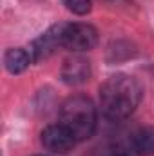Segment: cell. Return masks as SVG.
<instances>
[{
    "mask_svg": "<svg viewBox=\"0 0 154 156\" xmlns=\"http://www.w3.org/2000/svg\"><path fill=\"white\" fill-rule=\"evenodd\" d=\"M142 85L131 75L118 73L109 76L100 87V107L109 120L131 116L142 102Z\"/></svg>",
    "mask_w": 154,
    "mask_h": 156,
    "instance_id": "6da1fadb",
    "label": "cell"
},
{
    "mask_svg": "<svg viewBox=\"0 0 154 156\" xmlns=\"http://www.w3.org/2000/svg\"><path fill=\"white\" fill-rule=\"evenodd\" d=\"M60 123L76 138V142L91 138L96 129V107L93 100L83 94L69 96L60 107Z\"/></svg>",
    "mask_w": 154,
    "mask_h": 156,
    "instance_id": "7a4b0ae2",
    "label": "cell"
},
{
    "mask_svg": "<svg viewBox=\"0 0 154 156\" xmlns=\"http://www.w3.org/2000/svg\"><path fill=\"white\" fill-rule=\"evenodd\" d=\"M98 44V31L91 24H65L64 47L75 53L91 51Z\"/></svg>",
    "mask_w": 154,
    "mask_h": 156,
    "instance_id": "3957f363",
    "label": "cell"
},
{
    "mask_svg": "<svg viewBox=\"0 0 154 156\" xmlns=\"http://www.w3.org/2000/svg\"><path fill=\"white\" fill-rule=\"evenodd\" d=\"M64 29H65V24H54L31 44L29 53L33 56V62L44 60L51 56L58 47H64Z\"/></svg>",
    "mask_w": 154,
    "mask_h": 156,
    "instance_id": "277c9868",
    "label": "cell"
},
{
    "mask_svg": "<svg viewBox=\"0 0 154 156\" xmlns=\"http://www.w3.org/2000/svg\"><path fill=\"white\" fill-rule=\"evenodd\" d=\"M42 145L56 154H65L69 151H73V147L76 145V138L62 125V123H53L47 125L42 134H40Z\"/></svg>",
    "mask_w": 154,
    "mask_h": 156,
    "instance_id": "5b68a950",
    "label": "cell"
},
{
    "mask_svg": "<svg viewBox=\"0 0 154 156\" xmlns=\"http://www.w3.org/2000/svg\"><path fill=\"white\" fill-rule=\"evenodd\" d=\"M60 75H62V80L65 83L80 85L91 78V62L82 55H75L64 62Z\"/></svg>",
    "mask_w": 154,
    "mask_h": 156,
    "instance_id": "8992f818",
    "label": "cell"
},
{
    "mask_svg": "<svg viewBox=\"0 0 154 156\" xmlns=\"http://www.w3.org/2000/svg\"><path fill=\"white\" fill-rule=\"evenodd\" d=\"M31 64H33V56H31V53L27 49L13 47V49L5 51V55H4V66L11 75L24 73Z\"/></svg>",
    "mask_w": 154,
    "mask_h": 156,
    "instance_id": "52a82bcc",
    "label": "cell"
},
{
    "mask_svg": "<svg viewBox=\"0 0 154 156\" xmlns=\"http://www.w3.org/2000/svg\"><path fill=\"white\" fill-rule=\"evenodd\" d=\"M131 144L140 156H154V127H140L134 131Z\"/></svg>",
    "mask_w": 154,
    "mask_h": 156,
    "instance_id": "ba28073f",
    "label": "cell"
},
{
    "mask_svg": "<svg viewBox=\"0 0 154 156\" xmlns=\"http://www.w3.org/2000/svg\"><path fill=\"white\" fill-rule=\"evenodd\" d=\"M62 2L71 13H75L78 16L87 15L91 11V7H93V0H62Z\"/></svg>",
    "mask_w": 154,
    "mask_h": 156,
    "instance_id": "9c48e42d",
    "label": "cell"
},
{
    "mask_svg": "<svg viewBox=\"0 0 154 156\" xmlns=\"http://www.w3.org/2000/svg\"><path fill=\"white\" fill-rule=\"evenodd\" d=\"M114 156H127V154H114Z\"/></svg>",
    "mask_w": 154,
    "mask_h": 156,
    "instance_id": "30bf717a",
    "label": "cell"
}]
</instances>
